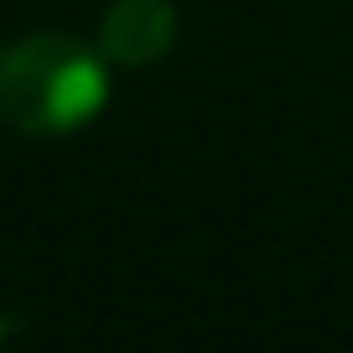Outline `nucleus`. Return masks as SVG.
<instances>
[{"instance_id":"1","label":"nucleus","mask_w":353,"mask_h":353,"mask_svg":"<svg viewBox=\"0 0 353 353\" xmlns=\"http://www.w3.org/2000/svg\"><path fill=\"white\" fill-rule=\"evenodd\" d=\"M110 99V57L78 37H21L0 47V125L21 135H73Z\"/></svg>"},{"instance_id":"2","label":"nucleus","mask_w":353,"mask_h":353,"mask_svg":"<svg viewBox=\"0 0 353 353\" xmlns=\"http://www.w3.org/2000/svg\"><path fill=\"white\" fill-rule=\"evenodd\" d=\"M176 42L172 0H114L99 21V52L120 68H151Z\"/></svg>"},{"instance_id":"3","label":"nucleus","mask_w":353,"mask_h":353,"mask_svg":"<svg viewBox=\"0 0 353 353\" xmlns=\"http://www.w3.org/2000/svg\"><path fill=\"white\" fill-rule=\"evenodd\" d=\"M11 332H16V322H11V317H0V338H11Z\"/></svg>"}]
</instances>
